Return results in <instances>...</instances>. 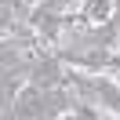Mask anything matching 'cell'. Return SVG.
Here are the masks:
<instances>
[{
  "label": "cell",
  "instance_id": "1",
  "mask_svg": "<svg viewBox=\"0 0 120 120\" xmlns=\"http://www.w3.org/2000/svg\"><path fill=\"white\" fill-rule=\"evenodd\" d=\"M76 102L73 87H44V84H26L15 98H11V116H69V105Z\"/></svg>",
  "mask_w": 120,
  "mask_h": 120
},
{
  "label": "cell",
  "instance_id": "2",
  "mask_svg": "<svg viewBox=\"0 0 120 120\" xmlns=\"http://www.w3.org/2000/svg\"><path fill=\"white\" fill-rule=\"evenodd\" d=\"M69 87L80 98H87L91 105H98L109 116H120V80L113 73H91V69H76L69 76Z\"/></svg>",
  "mask_w": 120,
  "mask_h": 120
},
{
  "label": "cell",
  "instance_id": "3",
  "mask_svg": "<svg viewBox=\"0 0 120 120\" xmlns=\"http://www.w3.org/2000/svg\"><path fill=\"white\" fill-rule=\"evenodd\" d=\"M73 22V15H69V0H40L37 8L29 11V26L37 29V37L44 40V44H58L62 29Z\"/></svg>",
  "mask_w": 120,
  "mask_h": 120
},
{
  "label": "cell",
  "instance_id": "4",
  "mask_svg": "<svg viewBox=\"0 0 120 120\" xmlns=\"http://www.w3.org/2000/svg\"><path fill=\"white\" fill-rule=\"evenodd\" d=\"M113 15H116V0H80V15H76V22H80V29H105V26L113 22Z\"/></svg>",
  "mask_w": 120,
  "mask_h": 120
}]
</instances>
